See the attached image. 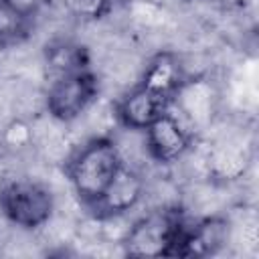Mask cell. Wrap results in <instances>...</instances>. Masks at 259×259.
Listing matches in <instances>:
<instances>
[{
	"label": "cell",
	"instance_id": "9a60e30c",
	"mask_svg": "<svg viewBox=\"0 0 259 259\" xmlns=\"http://www.w3.org/2000/svg\"><path fill=\"white\" fill-rule=\"evenodd\" d=\"M63 2L67 10L79 18H99L113 4V0H63Z\"/></svg>",
	"mask_w": 259,
	"mask_h": 259
},
{
	"label": "cell",
	"instance_id": "7a4b0ae2",
	"mask_svg": "<svg viewBox=\"0 0 259 259\" xmlns=\"http://www.w3.org/2000/svg\"><path fill=\"white\" fill-rule=\"evenodd\" d=\"M186 227L178 208H158L140 217L123 235L121 247L130 257H172Z\"/></svg>",
	"mask_w": 259,
	"mask_h": 259
},
{
	"label": "cell",
	"instance_id": "6da1fadb",
	"mask_svg": "<svg viewBox=\"0 0 259 259\" xmlns=\"http://www.w3.org/2000/svg\"><path fill=\"white\" fill-rule=\"evenodd\" d=\"M121 164L123 156L115 140L109 136H97L75 150L65 164V172L79 200L91 206L103 194Z\"/></svg>",
	"mask_w": 259,
	"mask_h": 259
},
{
	"label": "cell",
	"instance_id": "277c9868",
	"mask_svg": "<svg viewBox=\"0 0 259 259\" xmlns=\"http://www.w3.org/2000/svg\"><path fill=\"white\" fill-rule=\"evenodd\" d=\"M99 93V79L91 69L73 71L51 79L45 93V109L59 123H71L89 109Z\"/></svg>",
	"mask_w": 259,
	"mask_h": 259
},
{
	"label": "cell",
	"instance_id": "ba28073f",
	"mask_svg": "<svg viewBox=\"0 0 259 259\" xmlns=\"http://www.w3.org/2000/svg\"><path fill=\"white\" fill-rule=\"evenodd\" d=\"M231 237L229 221L223 217H206L194 223L186 221L180 241L172 257H208L217 255Z\"/></svg>",
	"mask_w": 259,
	"mask_h": 259
},
{
	"label": "cell",
	"instance_id": "30bf717a",
	"mask_svg": "<svg viewBox=\"0 0 259 259\" xmlns=\"http://www.w3.org/2000/svg\"><path fill=\"white\" fill-rule=\"evenodd\" d=\"M176 103L192 125H204L212 115V89L204 79H186L176 91Z\"/></svg>",
	"mask_w": 259,
	"mask_h": 259
},
{
	"label": "cell",
	"instance_id": "5b68a950",
	"mask_svg": "<svg viewBox=\"0 0 259 259\" xmlns=\"http://www.w3.org/2000/svg\"><path fill=\"white\" fill-rule=\"evenodd\" d=\"M144 146L152 160L172 164L190 152L192 132L168 109L144 130Z\"/></svg>",
	"mask_w": 259,
	"mask_h": 259
},
{
	"label": "cell",
	"instance_id": "9c48e42d",
	"mask_svg": "<svg viewBox=\"0 0 259 259\" xmlns=\"http://www.w3.org/2000/svg\"><path fill=\"white\" fill-rule=\"evenodd\" d=\"M186 73H184V67L180 63V59L174 55V53H158L154 55L144 71H142V77H140V85L160 93V95H166L170 99H174L176 91L180 89V85L186 81Z\"/></svg>",
	"mask_w": 259,
	"mask_h": 259
},
{
	"label": "cell",
	"instance_id": "8fae6325",
	"mask_svg": "<svg viewBox=\"0 0 259 259\" xmlns=\"http://www.w3.org/2000/svg\"><path fill=\"white\" fill-rule=\"evenodd\" d=\"M45 67L51 75V79H57L61 75L89 69V55L87 51L71 40H57L47 47L45 51Z\"/></svg>",
	"mask_w": 259,
	"mask_h": 259
},
{
	"label": "cell",
	"instance_id": "2e32d148",
	"mask_svg": "<svg viewBox=\"0 0 259 259\" xmlns=\"http://www.w3.org/2000/svg\"><path fill=\"white\" fill-rule=\"evenodd\" d=\"M16 12H20L26 18H34V14L38 12V8L42 6L45 0H6Z\"/></svg>",
	"mask_w": 259,
	"mask_h": 259
},
{
	"label": "cell",
	"instance_id": "8992f818",
	"mask_svg": "<svg viewBox=\"0 0 259 259\" xmlns=\"http://www.w3.org/2000/svg\"><path fill=\"white\" fill-rule=\"evenodd\" d=\"M144 192L146 184L142 174L123 162L107 184V188L103 190V194L89 208H93L99 219H113L136 208L144 198Z\"/></svg>",
	"mask_w": 259,
	"mask_h": 259
},
{
	"label": "cell",
	"instance_id": "52a82bcc",
	"mask_svg": "<svg viewBox=\"0 0 259 259\" xmlns=\"http://www.w3.org/2000/svg\"><path fill=\"white\" fill-rule=\"evenodd\" d=\"M172 107V99L160 95L144 85L132 87L115 103V117L125 130L144 132L152 121Z\"/></svg>",
	"mask_w": 259,
	"mask_h": 259
},
{
	"label": "cell",
	"instance_id": "3957f363",
	"mask_svg": "<svg viewBox=\"0 0 259 259\" xmlns=\"http://www.w3.org/2000/svg\"><path fill=\"white\" fill-rule=\"evenodd\" d=\"M55 210L51 188L32 178H12L0 186V212L16 227L32 231L49 223Z\"/></svg>",
	"mask_w": 259,
	"mask_h": 259
},
{
	"label": "cell",
	"instance_id": "5bb4252c",
	"mask_svg": "<svg viewBox=\"0 0 259 259\" xmlns=\"http://www.w3.org/2000/svg\"><path fill=\"white\" fill-rule=\"evenodd\" d=\"M2 142L10 150H24L34 142V127L24 119H12L2 132Z\"/></svg>",
	"mask_w": 259,
	"mask_h": 259
},
{
	"label": "cell",
	"instance_id": "7c38bea8",
	"mask_svg": "<svg viewBox=\"0 0 259 259\" xmlns=\"http://www.w3.org/2000/svg\"><path fill=\"white\" fill-rule=\"evenodd\" d=\"M208 170L217 178L235 180L247 168V156L241 148L233 144H219L208 152Z\"/></svg>",
	"mask_w": 259,
	"mask_h": 259
},
{
	"label": "cell",
	"instance_id": "4fadbf2b",
	"mask_svg": "<svg viewBox=\"0 0 259 259\" xmlns=\"http://www.w3.org/2000/svg\"><path fill=\"white\" fill-rule=\"evenodd\" d=\"M32 28V18L16 12L6 0H0V47H14L22 42Z\"/></svg>",
	"mask_w": 259,
	"mask_h": 259
}]
</instances>
